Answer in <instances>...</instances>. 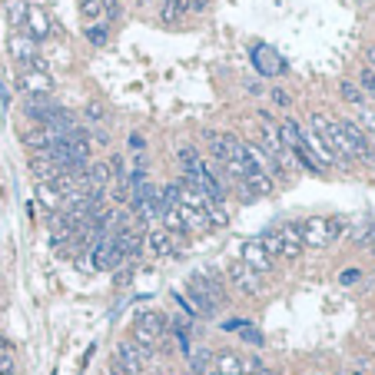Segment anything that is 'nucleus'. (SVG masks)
I'll return each instance as SVG.
<instances>
[{
	"mask_svg": "<svg viewBox=\"0 0 375 375\" xmlns=\"http://www.w3.org/2000/svg\"><path fill=\"white\" fill-rule=\"evenodd\" d=\"M339 130H342L349 150H352V160H362V163L375 166V146L369 143V136L359 130L356 120H339Z\"/></svg>",
	"mask_w": 375,
	"mask_h": 375,
	"instance_id": "f257e3e1",
	"label": "nucleus"
},
{
	"mask_svg": "<svg viewBox=\"0 0 375 375\" xmlns=\"http://www.w3.org/2000/svg\"><path fill=\"white\" fill-rule=\"evenodd\" d=\"M302 246H326L342 232V222L339 220H306L302 226Z\"/></svg>",
	"mask_w": 375,
	"mask_h": 375,
	"instance_id": "f03ea898",
	"label": "nucleus"
},
{
	"mask_svg": "<svg viewBox=\"0 0 375 375\" xmlns=\"http://www.w3.org/2000/svg\"><path fill=\"white\" fill-rule=\"evenodd\" d=\"M143 356H140V349L136 342H120L116 346V356H113V372L116 375H140L143 372Z\"/></svg>",
	"mask_w": 375,
	"mask_h": 375,
	"instance_id": "7ed1b4c3",
	"label": "nucleus"
},
{
	"mask_svg": "<svg viewBox=\"0 0 375 375\" xmlns=\"http://www.w3.org/2000/svg\"><path fill=\"white\" fill-rule=\"evenodd\" d=\"M90 252H93V269H100V272H110L123 262V256H120V250H116V240L110 236V232H106Z\"/></svg>",
	"mask_w": 375,
	"mask_h": 375,
	"instance_id": "20e7f679",
	"label": "nucleus"
},
{
	"mask_svg": "<svg viewBox=\"0 0 375 375\" xmlns=\"http://www.w3.org/2000/svg\"><path fill=\"white\" fill-rule=\"evenodd\" d=\"M226 276H230L232 286L242 289L246 296H256V292L262 289V276H260V272H252L250 266H242V262H232L230 269H226Z\"/></svg>",
	"mask_w": 375,
	"mask_h": 375,
	"instance_id": "39448f33",
	"label": "nucleus"
},
{
	"mask_svg": "<svg viewBox=\"0 0 375 375\" xmlns=\"http://www.w3.org/2000/svg\"><path fill=\"white\" fill-rule=\"evenodd\" d=\"M20 87L27 90V96H47L50 73L43 70V63H40V60H34V63H30V70L20 77Z\"/></svg>",
	"mask_w": 375,
	"mask_h": 375,
	"instance_id": "423d86ee",
	"label": "nucleus"
},
{
	"mask_svg": "<svg viewBox=\"0 0 375 375\" xmlns=\"http://www.w3.org/2000/svg\"><path fill=\"white\" fill-rule=\"evenodd\" d=\"M242 266H250L252 272H269L272 269V256L262 250V242H246L242 246Z\"/></svg>",
	"mask_w": 375,
	"mask_h": 375,
	"instance_id": "0eeeda50",
	"label": "nucleus"
},
{
	"mask_svg": "<svg viewBox=\"0 0 375 375\" xmlns=\"http://www.w3.org/2000/svg\"><path fill=\"white\" fill-rule=\"evenodd\" d=\"M276 232H279V242H282V260H296L302 252V230L296 222H282Z\"/></svg>",
	"mask_w": 375,
	"mask_h": 375,
	"instance_id": "6e6552de",
	"label": "nucleus"
},
{
	"mask_svg": "<svg viewBox=\"0 0 375 375\" xmlns=\"http://www.w3.org/2000/svg\"><path fill=\"white\" fill-rule=\"evenodd\" d=\"M252 60H256L260 73H266V77H276V73H282V70H286L282 57L276 53V50H269V47H256V50H252Z\"/></svg>",
	"mask_w": 375,
	"mask_h": 375,
	"instance_id": "1a4fd4ad",
	"label": "nucleus"
},
{
	"mask_svg": "<svg viewBox=\"0 0 375 375\" xmlns=\"http://www.w3.org/2000/svg\"><path fill=\"white\" fill-rule=\"evenodd\" d=\"M10 53L20 60V63H34V53H37V40L30 37V34H17V37H10Z\"/></svg>",
	"mask_w": 375,
	"mask_h": 375,
	"instance_id": "9d476101",
	"label": "nucleus"
},
{
	"mask_svg": "<svg viewBox=\"0 0 375 375\" xmlns=\"http://www.w3.org/2000/svg\"><path fill=\"white\" fill-rule=\"evenodd\" d=\"M24 140H27V146L34 150V153H47V150H50L53 143H57L60 136L53 133L50 126H37V130H30V133L24 136Z\"/></svg>",
	"mask_w": 375,
	"mask_h": 375,
	"instance_id": "9b49d317",
	"label": "nucleus"
},
{
	"mask_svg": "<svg viewBox=\"0 0 375 375\" xmlns=\"http://www.w3.org/2000/svg\"><path fill=\"white\" fill-rule=\"evenodd\" d=\"M30 170H34V176H37L40 183H53L57 180V163L50 160L47 153H34V163H30Z\"/></svg>",
	"mask_w": 375,
	"mask_h": 375,
	"instance_id": "f8f14e48",
	"label": "nucleus"
},
{
	"mask_svg": "<svg viewBox=\"0 0 375 375\" xmlns=\"http://www.w3.org/2000/svg\"><path fill=\"white\" fill-rule=\"evenodd\" d=\"M212 372L216 375H242L246 366H242L240 356H232V352H220V356L212 359Z\"/></svg>",
	"mask_w": 375,
	"mask_h": 375,
	"instance_id": "ddd939ff",
	"label": "nucleus"
},
{
	"mask_svg": "<svg viewBox=\"0 0 375 375\" xmlns=\"http://www.w3.org/2000/svg\"><path fill=\"white\" fill-rule=\"evenodd\" d=\"M27 24H30V37H34V40L47 37L50 24H47V17H43V10H40V7H30L27 10Z\"/></svg>",
	"mask_w": 375,
	"mask_h": 375,
	"instance_id": "4468645a",
	"label": "nucleus"
},
{
	"mask_svg": "<svg viewBox=\"0 0 375 375\" xmlns=\"http://www.w3.org/2000/svg\"><path fill=\"white\" fill-rule=\"evenodd\" d=\"M150 250L160 252V256H163V252H173V236L166 230H153L150 232Z\"/></svg>",
	"mask_w": 375,
	"mask_h": 375,
	"instance_id": "2eb2a0df",
	"label": "nucleus"
},
{
	"mask_svg": "<svg viewBox=\"0 0 375 375\" xmlns=\"http://www.w3.org/2000/svg\"><path fill=\"white\" fill-rule=\"evenodd\" d=\"M27 10H30L27 0H7V20L14 27H20V24L27 20Z\"/></svg>",
	"mask_w": 375,
	"mask_h": 375,
	"instance_id": "dca6fc26",
	"label": "nucleus"
},
{
	"mask_svg": "<svg viewBox=\"0 0 375 375\" xmlns=\"http://www.w3.org/2000/svg\"><path fill=\"white\" fill-rule=\"evenodd\" d=\"M40 200H43V206H47V210H53V212H57L60 206H63V200H60V192L53 190L50 183H40Z\"/></svg>",
	"mask_w": 375,
	"mask_h": 375,
	"instance_id": "f3484780",
	"label": "nucleus"
},
{
	"mask_svg": "<svg viewBox=\"0 0 375 375\" xmlns=\"http://www.w3.org/2000/svg\"><path fill=\"white\" fill-rule=\"evenodd\" d=\"M359 130L369 136V143L375 146V110H362L359 113Z\"/></svg>",
	"mask_w": 375,
	"mask_h": 375,
	"instance_id": "a211bd4d",
	"label": "nucleus"
},
{
	"mask_svg": "<svg viewBox=\"0 0 375 375\" xmlns=\"http://www.w3.org/2000/svg\"><path fill=\"white\" fill-rule=\"evenodd\" d=\"M80 14L87 20H96L103 14V0H83V4H80Z\"/></svg>",
	"mask_w": 375,
	"mask_h": 375,
	"instance_id": "6ab92c4d",
	"label": "nucleus"
},
{
	"mask_svg": "<svg viewBox=\"0 0 375 375\" xmlns=\"http://www.w3.org/2000/svg\"><path fill=\"white\" fill-rule=\"evenodd\" d=\"M339 90H342V96H346L349 103H362V93L356 90V83H349V80H346V83H342Z\"/></svg>",
	"mask_w": 375,
	"mask_h": 375,
	"instance_id": "aec40b11",
	"label": "nucleus"
},
{
	"mask_svg": "<svg viewBox=\"0 0 375 375\" xmlns=\"http://www.w3.org/2000/svg\"><path fill=\"white\" fill-rule=\"evenodd\" d=\"M87 40L93 43V47H103V43H106V30L103 27H90L87 30Z\"/></svg>",
	"mask_w": 375,
	"mask_h": 375,
	"instance_id": "412c9836",
	"label": "nucleus"
},
{
	"mask_svg": "<svg viewBox=\"0 0 375 375\" xmlns=\"http://www.w3.org/2000/svg\"><path fill=\"white\" fill-rule=\"evenodd\" d=\"M236 329L242 332V339H246V342H252V346H262V336L252 326H236Z\"/></svg>",
	"mask_w": 375,
	"mask_h": 375,
	"instance_id": "4be33fe9",
	"label": "nucleus"
},
{
	"mask_svg": "<svg viewBox=\"0 0 375 375\" xmlns=\"http://www.w3.org/2000/svg\"><path fill=\"white\" fill-rule=\"evenodd\" d=\"M362 87H366V93L369 96H375V73H372V70H362Z\"/></svg>",
	"mask_w": 375,
	"mask_h": 375,
	"instance_id": "5701e85b",
	"label": "nucleus"
},
{
	"mask_svg": "<svg viewBox=\"0 0 375 375\" xmlns=\"http://www.w3.org/2000/svg\"><path fill=\"white\" fill-rule=\"evenodd\" d=\"M87 113H90V120H93V123H100V120H103V106H100V103H90Z\"/></svg>",
	"mask_w": 375,
	"mask_h": 375,
	"instance_id": "b1692460",
	"label": "nucleus"
},
{
	"mask_svg": "<svg viewBox=\"0 0 375 375\" xmlns=\"http://www.w3.org/2000/svg\"><path fill=\"white\" fill-rule=\"evenodd\" d=\"M143 136H140V133H133V136H130V150H143Z\"/></svg>",
	"mask_w": 375,
	"mask_h": 375,
	"instance_id": "393cba45",
	"label": "nucleus"
},
{
	"mask_svg": "<svg viewBox=\"0 0 375 375\" xmlns=\"http://www.w3.org/2000/svg\"><path fill=\"white\" fill-rule=\"evenodd\" d=\"M206 7H210V0H190V10H196V14L206 10Z\"/></svg>",
	"mask_w": 375,
	"mask_h": 375,
	"instance_id": "a878e982",
	"label": "nucleus"
},
{
	"mask_svg": "<svg viewBox=\"0 0 375 375\" xmlns=\"http://www.w3.org/2000/svg\"><path fill=\"white\" fill-rule=\"evenodd\" d=\"M272 100H276V103H282V106H286V103H289V93H282V90H272Z\"/></svg>",
	"mask_w": 375,
	"mask_h": 375,
	"instance_id": "bb28decb",
	"label": "nucleus"
},
{
	"mask_svg": "<svg viewBox=\"0 0 375 375\" xmlns=\"http://www.w3.org/2000/svg\"><path fill=\"white\" fill-rule=\"evenodd\" d=\"M356 279H359L356 269H346V272H342V282H346V286H349V282H356Z\"/></svg>",
	"mask_w": 375,
	"mask_h": 375,
	"instance_id": "cd10ccee",
	"label": "nucleus"
},
{
	"mask_svg": "<svg viewBox=\"0 0 375 375\" xmlns=\"http://www.w3.org/2000/svg\"><path fill=\"white\" fill-rule=\"evenodd\" d=\"M246 90H250V93H262V87L256 83V80H250V83H246Z\"/></svg>",
	"mask_w": 375,
	"mask_h": 375,
	"instance_id": "c85d7f7f",
	"label": "nucleus"
},
{
	"mask_svg": "<svg viewBox=\"0 0 375 375\" xmlns=\"http://www.w3.org/2000/svg\"><path fill=\"white\" fill-rule=\"evenodd\" d=\"M369 63H372V67H369V70H372V73H375V47L369 50Z\"/></svg>",
	"mask_w": 375,
	"mask_h": 375,
	"instance_id": "c756f323",
	"label": "nucleus"
},
{
	"mask_svg": "<svg viewBox=\"0 0 375 375\" xmlns=\"http://www.w3.org/2000/svg\"><path fill=\"white\" fill-rule=\"evenodd\" d=\"M170 375H180V372H170Z\"/></svg>",
	"mask_w": 375,
	"mask_h": 375,
	"instance_id": "7c9ffc66",
	"label": "nucleus"
},
{
	"mask_svg": "<svg viewBox=\"0 0 375 375\" xmlns=\"http://www.w3.org/2000/svg\"><path fill=\"white\" fill-rule=\"evenodd\" d=\"M356 375H366V372H356Z\"/></svg>",
	"mask_w": 375,
	"mask_h": 375,
	"instance_id": "2f4dec72",
	"label": "nucleus"
}]
</instances>
